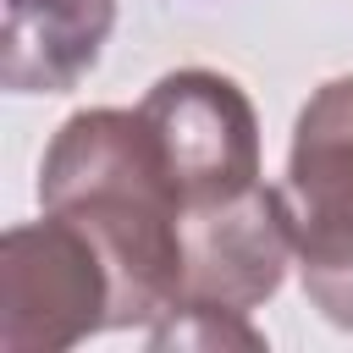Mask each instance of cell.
<instances>
[{
	"mask_svg": "<svg viewBox=\"0 0 353 353\" xmlns=\"http://www.w3.org/2000/svg\"><path fill=\"white\" fill-rule=\"evenodd\" d=\"M39 204L94 237L110 270V331H149L182 298V199L143 110L66 116L39 165Z\"/></svg>",
	"mask_w": 353,
	"mask_h": 353,
	"instance_id": "obj_1",
	"label": "cell"
},
{
	"mask_svg": "<svg viewBox=\"0 0 353 353\" xmlns=\"http://www.w3.org/2000/svg\"><path fill=\"white\" fill-rule=\"evenodd\" d=\"M281 199L309 303L353 331V72L303 99Z\"/></svg>",
	"mask_w": 353,
	"mask_h": 353,
	"instance_id": "obj_2",
	"label": "cell"
},
{
	"mask_svg": "<svg viewBox=\"0 0 353 353\" xmlns=\"http://www.w3.org/2000/svg\"><path fill=\"white\" fill-rule=\"evenodd\" d=\"M110 331V270L94 237L44 210L0 237V347L66 353Z\"/></svg>",
	"mask_w": 353,
	"mask_h": 353,
	"instance_id": "obj_3",
	"label": "cell"
},
{
	"mask_svg": "<svg viewBox=\"0 0 353 353\" xmlns=\"http://www.w3.org/2000/svg\"><path fill=\"white\" fill-rule=\"evenodd\" d=\"M138 110L154 132V149L171 171L182 210L232 199L265 182L259 176V116L226 72H210V66L165 72L138 99Z\"/></svg>",
	"mask_w": 353,
	"mask_h": 353,
	"instance_id": "obj_4",
	"label": "cell"
},
{
	"mask_svg": "<svg viewBox=\"0 0 353 353\" xmlns=\"http://www.w3.org/2000/svg\"><path fill=\"white\" fill-rule=\"evenodd\" d=\"M292 259L298 248H292L281 188L254 182L232 199L193 204L182 210V298L176 303L254 314L265 298L281 292V276Z\"/></svg>",
	"mask_w": 353,
	"mask_h": 353,
	"instance_id": "obj_5",
	"label": "cell"
},
{
	"mask_svg": "<svg viewBox=\"0 0 353 353\" xmlns=\"http://www.w3.org/2000/svg\"><path fill=\"white\" fill-rule=\"evenodd\" d=\"M116 28V0H0V83L11 94H66Z\"/></svg>",
	"mask_w": 353,
	"mask_h": 353,
	"instance_id": "obj_6",
	"label": "cell"
},
{
	"mask_svg": "<svg viewBox=\"0 0 353 353\" xmlns=\"http://www.w3.org/2000/svg\"><path fill=\"white\" fill-rule=\"evenodd\" d=\"M149 347H265V331L248 325V314L237 309H210V303H176L165 309L149 331Z\"/></svg>",
	"mask_w": 353,
	"mask_h": 353,
	"instance_id": "obj_7",
	"label": "cell"
}]
</instances>
